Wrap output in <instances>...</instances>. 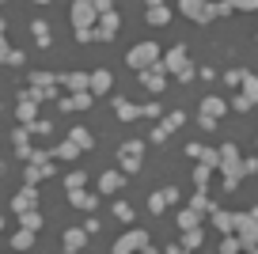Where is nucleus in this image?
<instances>
[{
    "label": "nucleus",
    "instance_id": "20",
    "mask_svg": "<svg viewBox=\"0 0 258 254\" xmlns=\"http://www.w3.org/2000/svg\"><path fill=\"white\" fill-rule=\"evenodd\" d=\"M91 91H76V95H64V99H57V106H61V110H88L91 106Z\"/></svg>",
    "mask_w": 258,
    "mask_h": 254
},
{
    "label": "nucleus",
    "instance_id": "32",
    "mask_svg": "<svg viewBox=\"0 0 258 254\" xmlns=\"http://www.w3.org/2000/svg\"><path fill=\"white\" fill-rule=\"evenodd\" d=\"M12 246H16V250H31V246H34V231L19 228L16 235H12Z\"/></svg>",
    "mask_w": 258,
    "mask_h": 254
},
{
    "label": "nucleus",
    "instance_id": "25",
    "mask_svg": "<svg viewBox=\"0 0 258 254\" xmlns=\"http://www.w3.org/2000/svg\"><path fill=\"white\" fill-rule=\"evenodd\" d=\"M213 228L224 231V235H235V213H224V209H217V213H213Z\"/></svg>",
    "mask_w": 258,
    "mask_h": 254
},
{
    "label": "nucleus",
    "instance_id": "9",
    "mask_svg": "<svg viewBox=\"0 0 258 254\" xmlns=\"http://www.w3.org/2000/svg\"><path fill=\"white\" fill-rule=\"evenodd\" d=\"M235 235H239L243 250H254L258 246V220L250 213H235Z\"/></svg>",
    "mask_w": 258,
    "mask_h": 254
},
{
    "label": "nucleus",
    "instance_id": "34",
    "mask_svg": "<svg viewBox=\"0 0 258 254\" xmlns=\"http://www.w3.org/2000/svg\"><path fill=\"white\" fill-rule=\"evenodd\" d=\"M19 228L38 231V228H42V213H38V209H34V213H23V216H19Z\"/></svg>",
    "mask_w": 258,
    "mask_h": 254
},
{
    "label": "nucleus",
    "instance_id": "21",
    "mask_svg": "<svg viewBox=\"0 0 258 254\" xmlns=\"http://www.w3.org/2000/svg\"><path fill=\"white\" fill-rule=\"evenodd\" d=\"M61 243H64V254H80L84 243H88V231H84V228H69Z\"/></svg>",
    "mask_w": 258,
    "mask_h": 254
},
{
    "label": "nucleus",
    "instance_id": "42",
    "mask_svg": "<svg viewBox=\"0 0 258 254\" xmlns=\"http://www.w3.org/2000/svg\"><path fill=\"white\" fill-rule=\"evenodd\" d=\"M232 4V12H254L258 8V0H228Z\"/></svg>",
    "mask_w": 258,
    "mask_h": 254
},
{
    "label": "nucleus",
    "instance_id": "44",
    "mask_svg": "<svg viewBox=\"0 0 258 254\" xmlns=\"http://www.w3.org/2000/svg\"><path fill=\"white\" fill-rule=\"evenodd\" d=\"M4 65H23V53H19V49H8V57H4Z\"/></svg>",
    "mask_w": 258,
    "mask_h": 254
},
{
    "label": "nucleus",
    "instance_id": "15",
    "mask_svg": "<svg viewBox=\"0 0 258 254\" xmlns=\"http://www.w3.org/2000/svg\"><path fill=\"white\" fill-rule=\"evenodd\" d=\"M118 27H121V16H118V12H106V16H99V23H95V38L110 42L114 34H118Z\"/></svg>",
    "mask_w": 258,
    "mask_h": 254
},
{
    "label": "nucleus",
    "instance_id": "41",
    "mask_svg": "<svg viewBox=\"0 0 258 254\" xmlns=\"http://www.w3.org/2000/svg\"><path fill=\"white\" fill-rule=\"evenodd\" d=\"M42 178H46V175H42L38 167H34V163H27V171H23V182H27V186H38Z\"/></svg>",
    "mask_w": 258,
    "mask_h": 254
},
{
    "label": "nucleus",
    "instance_id": "23",
    "mask_svg": "<svg viewBox=\"0 0 258 254\" xmlns=\"http://www.w3.org/2000/svg\"><path fill=\"white\" fill-rule=\"evenodd\" d=\"M69 201H73L76 209H84V213H91V209L99 205V194H88V190H69Z\"/></svg>",
    "mask_w": 258,
    "mask_h": 254
},
{
    "label": "nucleus",
    "instance_id": "33",
    "mask_svg": "<svg viewBox=\"0 0 258 254\" xmlns=\"http://www.w3.org/2000/svg\"><path fill=\"white\" fill-rule=\"evenodd\" d=\"M145 19H148L152 27H163V23L171 19V8H167V4H163V8H148V12H145Z\"/></svg>",
    "mask_w": 258,
    "mask_h": 254
},
{
    "label": "nucleus",
    "instance_id": "10",
    "mask_svg": "<svg viewBox=\"0 0 258 254\" xmlns=\"http://www.w3.org/2000/svg\"><path fill=\"white\" fill-rule=\"evenodd\" d=\"M254 103H258V76H254V72H247V76H243V88H239V95L232 99V110L247 114Z\"/></svg>",
    "mask_w": 258,
    "mask_h": 254
},
{
    "label": "nucleus",
    "instance_id": "11",
    "mask_svg": "<svg viewBox=\"0 0 258 254\" xmlns=\"http://www.w3.org/2000/svg\"><path fill=\"white\" fill-rule=\"evenodd\" d=\"M137 80H141V88H148L152 95H160V91L167 88V69H163V61H160V65H152V69L137 72Z\"/></svg>",
    "mask_w": 258,
    "mask_h": 254
},
{
    "label": "nucleus",
    "instance_id": "19",
    "mask_svg": "<svg viewBox=\"0 0 258 254\" xmlns=\"http://www.w3.org/2000/svg\"><path fill=\"white\" fill-rule=\"evenodd\" d=\"M190 209H194V213H202V216L205 213H209V216L217 213V205L209 201V186H198V190L190 194Z\"/></svg>",
    "mask_w": 258,
    "mask_h": 254
},
{
    "label": "nucleus",
    "instance_id": "30",
    "mask_svg": "<svg viewBox=\"0 0 258 254\" xmlns=\"http://www.w3.org/2000/svg\"><path fill=\"white\" fill-rule=\"evenodd\" d=\"M61 84V76H53V72H31V88H57Z\"/></svg>",
    "mask_w": 258,
    "mask_h": 254
},
{
    "label": "nucleus",
    "instance_id": "1",
    "mask_svg": "<svg viewBox=\"0 0 258 254\" xmlns=\"http://www.w3.org/2000/svg\"><path fill=\"white\" fill-rule=\"evenodd\" d=\"M220 171H224V190H235V186H239V178L247 175L235 144H224V148H220Z\"/></svg>",
    "mask_w": 258,
    "mask_h": 254
},
{
    "label": "nucleus",
    "instance_id": "24",
    "mask_svg": "<svg viewBox=\"0 0 258 254\" xmlns=\"http://www.w3.org/2000/svg\"><path fill=\"white\" fill-rule=\"evenodd\" d=\"M114 114H118V118L121 121H137L141 118V106H133V103H129V99H114Z\"/></svg>",
    "mask_w": 258,
    "mask_h": 254
},
{
    "label": "nucleus",
    "instance_id": "53",
    "mask_svg": "<svg viewBox=\"0 0 258 254\" xmlns=\"http://www.w3.org/2000/svg\"><path fill=\"white\" fill-rule=\"evenodd\" d=\"M0 34H4V19H0Z\"/></svg>",
    "mask_w": 258,
    "mask_h": 254
},
{
    "label": "nucleus",
    "instance_id": "8",
    "mask_svg": "<svg viewBox=\"0 0 258 254\" xmlns=\"http://www.w3.org/2000/svg\"><path fill=\"white\" fill-rule=\"evenodd\" d=\"M95 23H99L95 0H73V27L76 31H91Z\"/></svg>",
    "mask_w": 258,
    "mask_h": 254
},
{
    "label": "nucleus",
    "instance_id": "56",
    "mask_svg": "<svg viewBox=\"0 0 258 254\" xmlns=\"http://www.w3.org/2000/svg\"><path fill=\"white\" fill-rule=\"evenodd\" d=\"M0 4H4V0H0Z\"/></svg>",
    "mask_w": 258,
    "mask_h": 254
},
{
    "label": "nucleus",
    "instance_id": "14",
    "mask_svg": "<svg viewBox=\"0 0 258 254\" xmlns=\"http://www.w3.org/2000/svg\"><path fill=\"white\" fill-rule=\"evenodd\" d=\"M16 118H19V125H31V121H38V103L31 99V91H19V103H16Z\"/></svg>",
    "mask_w": 258,
    "mask_h": 254
},
{
    "label": "nucleus",
    "instance_id": "31",
    "mask_svg": "<svg viewBox=\"0 0 258 254\" xmlns=\"http://www.w3.org/2000/svg\"><path fill=\"white\" fill-rule=\"evenodd\" d=\"M69 141H73V144H80V148H91V144H95V137H91L84 125H76V129H69Z\"/></svg>",
    "mask_w": 258,
    "mask_h": 254
},
{
    "label": "nucleus",
    "instance_id": "35",
    "mask_svg": "<svg viewBox=\"0 0 258 254\" xmlns=\"http://www.w3.org/2000/svg\"><path fill=\"white\" fill-rule=\"evenodd\" d=\"M209 175H213V163H198L194 167V186H209Z\"/></svg>",
    "mask_w": 258,
    "mask_h": 254
},
{
    "label": "nucleus",
    "instance_id": "27",
    "mask_svg": "<svg viewBox=\"0 0 258 254\" xmlns=\"http://www.w3.org/2000/svg\"><path fill=\"white\" fill-rule=\"evenodd\" d=\"M31 34H34V42H38L42 49L53 42V34H49V23H46V19H34V23H31Z\"/></svg>",
    "mask_w": 258,
    "mask_h": 254
},
{
    "label": "nucleus",
    "instance_id": "47",
    "mask_svg": "<svg viewBox=\"0 0 258 254\" xmlns=\"http://www.w3.org/2000/svg\"><path fill=\"white\" fill-rule=\"evenodd\" d=\"M27 129H31V133H49V121H31Z\"/></svg>",
    "mask_w": 258,
    "mask_h": 254
},
{
    "label": "nucleus",
    "instance_id": "37",
    "mask_svg": "<svg viewBox=\"0 0 258 254\" xmlns=\"http://www.w3.org/2000/svg\"><path fill=\"white\" fill-rule=\"evenodd\" d=\"M202 228H194V231H182V246H186V250H198V246H202Z\"/></svg>",
    "mask_w": 258,
    "mask_h": 254
},
{
    "label": "nucleus",
    "instance_id": "7",
    "mask_svg": "<svg viewBox=\"0 0 258 254\" xmlns=\"http://www.w3.org/2000/svg\"><path fill=\"white\" fill-rule=\"evenodd\" d=\"M148 246H152V239H148V231H141V228H133V231H125V235L114 243V254H145Z\"/></svg>",
    "mask_w": 258,
    "mask_h": 254
},
{
    "label": "nucleus",
    "instance_id": "48",
    "mask_svg": "<svg viewBox=\"0 0 258 254\" xmlns=\"http://www.w3.org/2000/svg\"><path fill=\"white\" fill-rule=\"evenodd\" d=\"M84 231H88V235H95V231H99V220H95V216H88V220H84Z\"/></svg>",
    "mask_w": 258,
    "mask_h": 254
},
{
    "label": "nucleus",
    "instance_id": "4",
    "mask_svg": "<svg viewBox=\"0 0 258 254\" xmlns=\"http://www.w3.org/2000/svg\"><path fill=\"white\" fill-rule=\"evenodd\" d=\"M228 106H232L228 99L205 95V99H202V106H198V121H202V129H209V133H213V129H217V121H220V114H224Z\"/></svg>",
    "mask_w": 258,
    "mask_h": 254
},
{
    "label": "nucleus",
    "instance_id": "6",
    "mask_svg": "<svg viewBox=\"0 0 258 254\" xmlns=\"http://www.w3.org/2000/svg\"><path fill=\"white\" fill-rule=\"evenodd\" d=\"M178 12H182L186 19H194V23H209V19H217V4H209V0H178Z\"/></svg>",
    "mask_w": 258,
    "mask_h": 254
},
{
    "label": "nucleus",
    "instance_id": "13",
    "mask_svg": "<svg viewBox=\"0 0 258 254\" xmlns=\"http://www.w3.org/2000/svg\"><path fill=\"white\" fill-rule=\"evenodd\" d=\"M12 209H16V216L34 213V209H38V186H23V190L12 198Z\"/></svg>",
    "mask_w": 258,
    "mask_h": 254
},
{
    "label": "nucleus",
    "instance_id": "16",
    "mask_svg": "<svg viewBox=\"0 0 258 254\" xmlns=\"http://www.w3.org/2000/svg\"><path fill=\"white\" fill-rule=\"evenodd\" d=\"M175 201H178V190H175V186H163V190H156L152 198H148V213H156V216H160L163 209H167V205H175Z\"/></svg>",
    "mask_w": 258,
    "mask_h": 254
},
{
    "label": "nucleus",
    "instance_id": "29",
    "mask_svg": "<svg viewBox=\"0 0 258 254\" xmlns=\"http://www.w3.org/2000/svg\"><path fill=\"white\" fill-rule=\"evenodd\" d=\"M198 220H202V213H194V209L186 205L182 213H178V231H194V228H198Z\"/></svg>",
    "mask_w": 258,
    "mask_h": 254
},
{
    "label": "nucleus",
    "instance_id": "28",
    "mask_svg": "<svg viewBox=\"0 0 258 254\" xmlns=\"http://www.w3.org/2000/svg\"><path fill=\"white\" fill-rule=\"evenodd\" d=\"M80 144H73V141H64V144H57V148H53V159H64V163H73V159L76 156H80Z\"/></svg>",
    "mask_w": 258,
    "mask_h": 254
},
{
    "label": "nucleus",
    "instance_id": "22",
    "mask_svg": "<svg viewBox=\"0 0 258 254\" xmlns=\"http://www.w3.org/2000/svg\"><path fill=\"white\" fill-rule=\"evenodd\" d=\"M12 141H16V156H19V159H31V156H34V148H31V129H27V125H19L16 133H12Z\"/></svg>",
    "mask_w": 258,
    "mask_h": 254
},
{
    "label": "nucleus",
    "instance_id": "3",
    "mask_svg": "<svg viewBox=\"0 0 258 254\" xmlns=\"http://www.w3.org/2000/svg\"><path fill=\"white\" fill-rule=\"evenodd\" d=\"M125 65H129V69H137V72L160 65V46H156V42H137V46L125 53Z\"/></svg>",
    "mask_w": 258,
    "mask_h": 254
},
{
    "label": "nucleus",
    "instance_id": "39",
    "mask_svg": "<svg viewBox=\"0 0 258 254\" xmlns=\"http://www.w3.org/2000/svg\"><path fill=\"white\" fill-rule=\"evenodd\" d=\"M114 216H118L121 224H129L133 220V205H129V201H114Z\"/></svg>",
    "mask_w": 258,
    "mask_h": 254
},
{
    "label": "nucleus",
    "instance_id": "12",
    "mask_svg": "<svg viewBox=\"0 0 258 254\" xmlns=\"http://www.w3.org/2000/svg\"><path fill=\"white\" fill-rule=\"evenodd\" d=\"M182 121H186V114H182V110H171V114H167V118H163V121H160V125H156V129H152V144H163V141H167V137H171V133H175V129H178V125H182Z\"/></svg>",
    "mask_w": 258,
    "mask_h": 254
},
{
    "label": "nucleus",
    "instance_id": "46",
    "mask_svg": "<svg viewBox=\"0 0 258 254\" xmlns=\"http://www.w3.org/2000/svg\"><path fill=\"white\" fill-rule=\"evenodd\" d=\"M95 8H99V16H106V12H114V0H95Z\"/></svg>",
    "mask_w": 258,
    "mask_h": 254
},
{
    "label": "nucleus",
    "instance_id": "17",
    "mask_svg": "<svg viewBox=\"0 0 258 254\" xmlns=\"http://www.w3.org/2000/svg\"><path fill=\"white\" fill-rule=\"evenodd\" d=\"M121 190H125V171H103L99 194H121Z\"/></svg>",
    "mask_w": 258,
    "mask_h": 254
},
{
    "label": "nucleus",
    "instance_id": "18",
    "mask_svg": "<svg viewBox=\"0 0 258 254\" xmlns=\"http://www.w3.org/2000/svg\"><path fill=\"white\" fill-rule=\"evenodd\" d=\"M61 84L69 88V95H76V91H91V72H64Z\"/></svg>",
    "mask_w": 258,
    "mask_h": 254
},
{
    "label": "nucleus",
    "instance_id": "54",
    "mask_svg": "<svg viewBox=\"0 0 258 254\" xmlns=\"http://www.w3.org/2000/svg\"><path fill=\"white\" fill-rule=\"evenodd\" d=\"M34 4H49V0H34Z\"/></svg>",
    "mask_w": 258,
    "mask_h": 254
},
{
    "label": "nucleus",
    "instance_id": "52",
    "mask_svg": "<svg viewBox=\"0 0 258 254\" xmlns=\"http://www.w3.org/2000/svg\"><path fill=\"white\" fill-rule=\"evenodd\" d=\"M145 254H160V250H156V246H148V250H145Z\"/></svg>",
    "mask_w": 258,
    "mask_h": 254
},
{
    "label": "nucleus",
    "instance_id": "36",
    "mask_svg": "<svg viewBox=\"0 0 258 254\" xmlns=\"http://www.w3.org/2000/svg\"><path fill=\"white\" fill-rule=\"evenodd\" d=\"M88 186V175L84 171H69V178H64V190H84Z\"/></svg>",
    "mask_w": 258,
    "mask_h": 254
},
{
    "label": "nucleus",
    "instance_id": "2",
    "mask_svg": "<svg viewBox=\"0 0 258 254\" xmlns=\"http://www.w3.org/2000/svg\"><path fill=\"white\" fill-rule=\"evenodd\" d=\"M163 69L171 72V76L178 80V84H186V80H194L198 76V69H194V61L186 57V46H175L167 57H163Z\"/></svg>",
    "mask_w": 258,
    "mask_h": 254
},
{
    "label": "nucleus",
    "instance_id": "38",
    "mask_svg": "<svg viewBox=\"0 0 258 254\" xmlns=\"http://www.w3.org/2000/svg\"><path fill=\"white\" fill-rule=\"evenodd\" d=\"M220 254H243L239 235H224V243H220Z\"/></svg>",
    "mask_w": 258,
    "mask_h": 254
},
{
    "label": "nucleus",
    "instance_id": "49",
    "mask_svg": "<svg viewBox=\"0 0 258 254\" xmlns=\"http://www.w3.org/2000/svg\"><path fill=\"white\" fill-rule=\"evenodd\" d=\"M163 254H190V250H186V246H178V243H175V246H167V250H163Z\"/></svg>",
    "mask_w": 258,
    "mask_h": 254
},
{
    "label": "nucleus",
    "instance_id": "43",
    "mask_svg": "<svg viewBox=\"0 0 258 254\" xmlns=\"http://www.w3.org/2000/svg\"><path fill=\"white\" fill-rule=\"evenodd\" d=\"M156 114H160V103H145L141 106V118H156Z\"/></svg>",
    "mask_w": 258,
    "mask_h": 254
},
{
    "label": "nucleus",
    "instance_id": "50",
    "mask_svg": "<svg viewBox=\"0 0 258 254\" xmlns=\"http://www.w3.org/2000/svg\"><path fill=\"white\" fill-rule=\"evenodd\" d=\"M145 8H163V0H145Z\"/></svg>",
    "mask_w": 258,
    "mask_h": 254
},
{
    "label": "nucleus",
    "instance_id": "55",
    "mask_svg": "<svg viewBox=\"0 0 258 254\" xmlns=\"http://www.w3.org/2000/svg\"><path fill=\"white\" fill-rule=\"evenodd\" d=\"M0 231H4V216H0Z\"/></svg>",
    "mask_w": 258,
    "mask_h": 254
},
{
    "label": "nucleus",
    "instance_id": "51",
    "mask_svg": "<svg viewBox=\"0 0 258 254\" xmlns=\"http://www.w3.org/2000/svg\"><path fill=\"white\" fill-rule=\"evenodd\" d=\"M250 216H254V220H258V205H254V209H250Z\"/></svg>",
    "mask_w": 258,
    "mask_h": 254
},
{
    "label": "nucleus",
    "instance_id": "26",
    "mask_svg": "<svg viewBox=\"0 0 258 254\" xmlns=\"http://www.w3.org/2000/svg\"><path fill=\"white\" fill-rule=\"evenodd\" d=\"M106 91H110V72L95 69L91 72V95H106Z\"/></svg>",
    "mask_w": 258,
    "mask_h": 254
},
{
    "label": "nucleus",
    "instance_id": "40",
    "mask_svg": "<svg viewBox=\"0 0 258 254\" xmlns=\"http://www.w3.org/2000/svg\"><path fill=\"white\" fill-rule=\"evenodd\" d=\"M243 76H247V69H232V72H224V84L228 88H243Z\"/></svg>",
    "mask_w": 258,
    "mask_h": 254
},
{
    "label": "nucleus",
    "instance_id": "45",
    "mask_svg": "<svg viewBox=\"0 0 258 254\" xmlns=\"http://www.w3.org/2000/svg\"><path fill=\"white\" fill-rule=\"evenodd\" d=\"M76 42H99L95 38V27H91V31H76Z\"/></svg>",
    "mask_w": 258,
    "mask_h": 254
},
{
    "label": "nucleus",
    "instance_id": "5",
    "mask_svg": "<svg viewBox=\"0 0 258 254\" xmlns=\"http://www.w3.org/2000/svg\"><path fill=\"white\" fill-rule=\"evenodd\" d=\"M141 159H145V141H125L118 148V167L125 171V175H137Z\"/></svg>",
    "mask_w": 258,
    "mask_h": 254
}]
</instances>
